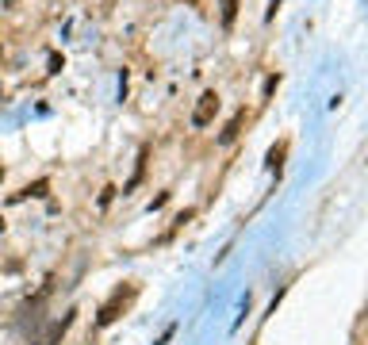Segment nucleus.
Listing matches in <instances>:
<instances>
[{
    "instance_id": "nucleus-1",
    "label": "nucleus",
    "mask_w": 368,
    "mask_h": 345,
    "mask_svg": "<svg viewBox=\"0 0 368 345\" xmlns=\"http://www.w3.org/2000/svg\"><path fill=\"white\" fill-rule=\"evenodd\" d=\"M135 295H138V284H127V288H116V292L108 295V303H104L100 311H96V326H111L116 318L123 315V311L135 303Z\"/></svg>"
},
{
    "instance_id": "nucleus-2",
    "label": "nucleus",
    "mask_w": 368,
    "mask_h": 345,
    "mask_svg": "<svg viewBox=\"0 0 368 345\" xmlns=\"http://www.w3.org/2000/svg\"><path fill=\"white\" fill-rule=\"evenodd\" d=\"M215 115H219V93H203L200 100H196V108H192V127L196 130H203V127H211L215 123Z\"/></svg>"
},
{
    "instance_id": "nucleus-3",
    "label": "nucleus",
    "mask_w": 368,
    "mask_h": 345,
    "mask_svg": "<svg viewBox=\"0 0 368 345\" xmlns=\"http://www.w3.org/2000/svg\"><path fill=\"white\" fill-rule=\"evenodd\" d=\"M242 123H245V108H238V111L231 115V123H226V127L219 130V142H223V146H231L234 138L242 135Z\"/></svg>"
},
{
    "instance_id": "nucleus-4",
    "label": "nucleus",
    "mask_w": 368,
    "mask_h": 345,
    "mask_svg": "<svg viewBox=\"0 0 368 345\" xmlns=\"http://www.w3.org/2000/svg\"><path fill=\"white\" fill-rule=\"evenodd\" d=\"M234 20H238V0H219V23L231 31Z\"/></svg>"
},
{
    "instance_id": "nucleus-5",
    "label": "nucleus",
    "mask_w": 368,
    "mask_h": 345,
    "mask_svg": "<svg viewBox=\"0 0 368 345\" xmlns=\"http://www.w3.org/2000/svg\"><path fill=\"white\" fill-rule=\"evenodd\" d=\"M46 188H50V180H35V184H27L23 192H15L12 200L20 203V200H27V196H46Z\"/></svg>"
},
{
    "instance_id": "nucleus-6",
    "label": "nucleus",
    "mask_w": 368,
    "mask_h": 345,
    "mask_svg": "<svg viewBox=\"0 0 368 345\" xmlns=\"http://www.w3.org/2000/svg\"><path fill=\"white\" fill-rule=\"evenodd\" d=\"M284 154H288V142L273 146V150H268V161H265V165H268V169H280V158H284Z\"/></svg>"
},
{
    "instance_id": "nucleus-7",
    "label": "nucleus",
    "mask_w": 368,
    "mask_h": 345,
    "mask_svg": "<svg viewBox=\"0 0 368 345\" xmlns=\"http://www.w3.org/2000/svg\"><path fill=\"white\" fill-rule=\"evenodd\" d=\"M142 169H146V150H142V154H138V165H135V177H130V180H127V188H123V192H130V188H135V184H138V180H142Z\"/></svg>"
},
{
    "instance_id": "nucleus-8",
    "label": "nucleus",
    "mask_w": 368,
    "mask_h": 345,
    "mask_svg": "<svg viewBox=\"0 0 368 345\" xmlns=\"http://www.w3.org/2000/svg\"><path fill=\"white\" fill-rule=\"evenodd\" d=\"M169 203V192H161V196H154V203H150V211H158V208H165Z\"/></svg>"
},
{
    "instance_id": "nucleus-9",
    "label": "nucleus",
    "mask_w": 368,
    "mask_h": 345,
    "mask_svg": "<svg viewBox=\"0 0 368 345\" xmlns=\"http://www.w3.org/2000/svg\"><path fill=\"white\" fill-rule=\"evenodd\" d=\"M111 196H116V188L108 184V188H104V192H100V208H108V203H111Z\"/></svg>"
},
{
    "instance_id": "nucleus-10",
    "label": "nucleus",
    "mask_w": 368,
    "mask_h": 345,
    "mask_svg": "<svg viewBox=\"0 0 368 345\" xmlns=\"http://www.w3.org/2000/svg\"><path fill=\"white\" fill-rule=\"evenodd\" d=\"M276 85H280V77H276V73H273V77L265 81V96H273V88H276Z\"/></svg>"
},
{
    "instance_id": "nucleus-11",
    "label": "nucleus",
    "mask_w": 368,
    "mask_h": 345,
    "mask_svg": "<svg viewBox=\"0 0 368 345\" xmlns=\"http://www.w3.org/2000/svg\"><path fill=\"white\" fill-rule=\"evenodd\" d=\"M0 4H4V8H15V4H20V0H0Z\"/></svg>"
},
{
    "instance_id": "nucleus-12",
    "label": "nucleus",
    "mask_w": 368,
    "mask_h": 345,
    "mask_svg": "<svg viewBox=\"0 0 368 345\" xmlns=\"http://www.w3.org/2000/svg\"><path fill=\"white\" fill-rule=\"evenodd\" d=\"M0 230H4V219H0Z\"/></svg>"
},
{
    "instance_id": "nucleus-13",
    "label": "nucleus",
    "mask_w": 368,
    "mask_h": 345,
    "mask_svg": "<svg viewBox=\"0 0 368 345\" xmlns=\"http://www.w3.org/2000/svg\"><path fill=\"white\" fill-rule=\"evenodd\" d=\"M0 58H4V46H0Z\"/></svg>"
}]
</instances>
